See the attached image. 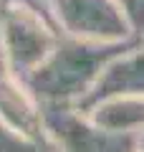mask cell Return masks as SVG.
<instances>
[{"label": "cell", "mask_w": 144, "mask_h": 152, "mask_svg": "<svg viewBox=\"0 0 144 152\" xmlns=\"http://www.w3.org/2000/svg\"><path fill=\"white\" fill-rule=\"evenodd\" d=\"M139 38L96 43L61 36L53 51L23 79L41 107H79L96 84L101 69Z\"/></svg>", "instance_id": "obj_1"}, {"label": "cell", "mask_w": 144, "mask_h": 152, "mask_svg": "<svg viewBox=\"0 0 144 152\" xmlns=\"http://www.w3.org/2000/svg\"><path fill=\"white\" fill-rule=\"evenodd\" d=\"M48 10L61 36L96 43L134 38L119 0H48Z\"/></svg>", "instance_id": "obj_2"}, {"label": "cell", "mask_w": 144, "mask_h": 152, "mask_svg": "<svg viewBox=\"0 0 144 152\" xmlns=\"http://www.w3.org/2000/svg\"><path fill=\"white\" fill-rule=\"evenodd\" d=\"M0 122L25 137L46 140L41 104L28 91L25 81L10 71H0Z\"/></svg>", "instance_id": "obj_3"}, {"label": "cell", "mask_w": 144, "mask_h": 152, "mask_svg": "<svg viewBox=\"0 0 144 152\" xmlns=\"http://www.w3.org/2000/svg\"><path fill=\"white\" fill-rule=\"evenodd\" d=\"M119 5L127 18L129 33L134 38H144V0H119Z\"/></svg>", "instance_id": "obj_4"}, {"label": "cell", "mask_w": 144, "mask_h": 152, "mask_svg": "<svg viewBox=\"0 0 144 152\" xmlns=\"http://www.w3.org/2000/svg\"><path fill=\"white\" fill-rule=\"evenodd\" d=\"M0 71H8V64H5V48H3V28H0Z\"/></svg>", "instance_id": "obj_5"}]
</instances>
